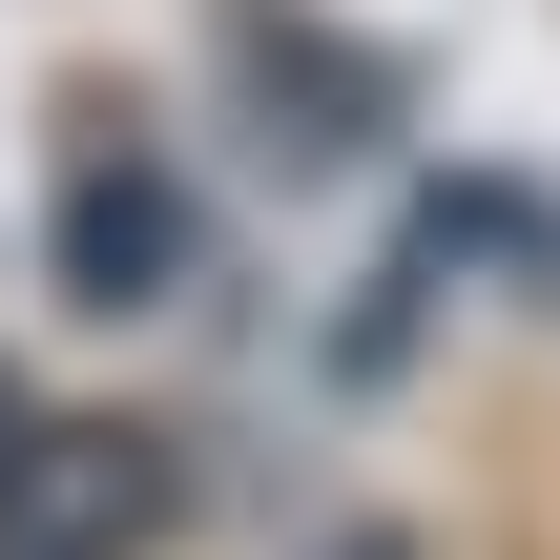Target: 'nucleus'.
Returning a JSON list of instances; mask_svg holds the SVG:
<instances>
[{"mask_svg": "<svg viewBox=\"0 0 560 560\" xmlns=\"http://www.w3.org/2000/svg\"><path fill=\"white\" fill-rule=\"evenodd\" d=\"M166 520V457L104 436V416H21L0 436V560H145Z\"/></svg>", "mask_w": 560, "mask_h": 560, "instance_id": "f257e3e1", "label": "nucleus"}, {"mask_svg": "<svg viewBox=\"0 0 560 560\" xmlns=\"http://www.w3.org/2000/svg\"><path fill=\"white\" fill-rule=\"evenodd\" d=\"M187 270H208V229H187L166 166H83L62 187V291L83 312H187Z\"/></svg>", "mask_w": 560, "mask_h": 560, "instance_id": "f03ea898", "label": "nucleus"}, {"mask_svg": "<svg viewBox=\"0 0 560 560\" xmlns=\"http://www.w3.org/2000/svg\"><path fill=\"white\" fill-rule=\"evenodd\" d=\"M312 560H416V540H395V520H353V540H312Z\"/></svg>", "mask_w": 560, "mask_h": 560, "instance_id": "7ed1b4c3", "label": "nucleus"}]
</instances>
